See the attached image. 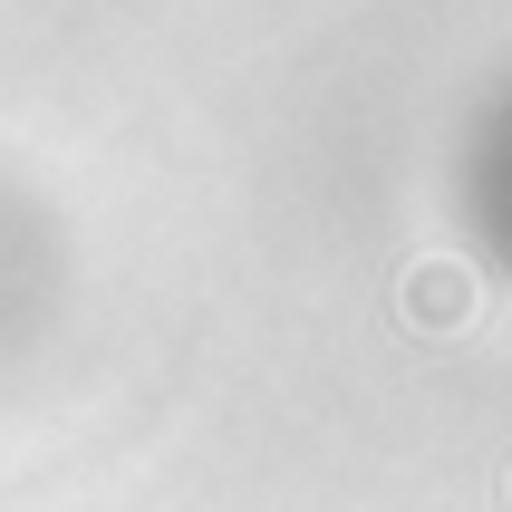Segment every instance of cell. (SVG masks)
<instances>
[{
  "label": "cell",
  "mask_w": 512,
  "mask_h": 512,
  "mask_svg": "<svg viewBox=\"0 0 512 512\" xmlns=\"http://www.w3.org/2000/svg\"><path fill=\"white\" fill-rule=\"evenodd\" d=\"M474 310H484V281H474L455 252H416V261H406V281H397V319H406V329L455 339Z\"/></svg>",
  "instance_id": "cell-1"
},
{
  "label": "cell",
  "mask_w": 512,
  "mask_h": 512,
  "mask_svg": "<svg viewBox=\"0 0 512 512\" xmlns=\"http://www.w3.org/2000/svg\"><path fill=\"white\" fill-rule=\"evenodd\" d=\"M503 512H512V464H503Z\"/></svg>",
  "instance_id": "cell-2"
}]
</instances>
